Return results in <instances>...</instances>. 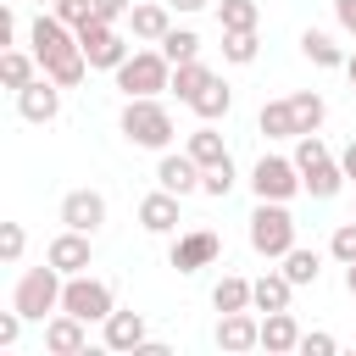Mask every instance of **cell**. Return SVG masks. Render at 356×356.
Wrapping results in <instances>:
<instances>
[{
	"label": "cell",
	"instance_id": "cell-1",
	"mask_svg": "<svg viewBox=\"0 0 356 356\" xmlns=\"http://www.w3.org/2000/svg\"><path fill=\"white\" fill-rule=\"evenodd\" d=\"M28 44H33V56H39V72H44V78H56L61 89H78V83H83L89 56H83V44H78V28H67L56 11H39V17H33Z\"/></svg>",
	"mask_w": 356,
	"mask_h": 356
},
{
	"label": "cell",
	"instance_id": "cell-2",
	"mask_svg": "<svg viewBox=\"0 0 356 356\" xmlns=\"http://www.w3.org/2000/svg\"><path fill=\"white\" fill-rule=\"evenodd\" d=\"M122 139L128 145H139V150H167L172 145V111L156 100V95H134L128 106H122Z\"/></svg>",
	"mask_w": 356,
	"mask_h": 356
},
{
	"label": "cell",
	"instance_id": "cell-3",
	"mask_svg": "<svg viewBox=\"0 0 356 356\" xmlns=\"http://www.w3.org/2000/svg\"><path fill=\"white\" fill-rule=\"evenodd\" d=\"M61 289H67V273L61 267H28L22 278H17V289H11V306L28 317V323H44L50 312H61Z\"/></svg>",
	"mask_w": 356,
	"mask_h": 356
},
{
	"label": "cell",
	"instance_id": "cell-4",
	"mask_svg": "<svg viewBox=\"0 0 356 356\" xmlns=\"http://www.w3.org/2000/svg\"><path fill=\"white\" fill-rule=\"evenodd\" d=\"M250 250L267 256V261H284L295 250V217L284 200H256L250 211Z\"/></svg>",
	"mask_w": 356,
	"mask_h": 356
},
{
	"label": "cell",
	"instance_id": "cell-5",
	"mask_svg": "<svg viewBox=\"0 0 356 356\" xmlns=\"http://www.w3.org/2000/svg\"><path fill=\"white\" fill-rule=\"evenodd\" d=\"M117 89L134 100V95H161L172 89V61L161 50H134L122 67H117Z\"/></svg>",
	"mask_w": 356,
	"mask_h": 356
},
{
	"label": "cell",
	"instance_id": "cell-6",
	"mask_svg": "<svg viewBox=\"0 0 356 356\" xmlns=\"http://www.w3.org/2000/svg\"><path fill=\"white\" fill-rule=\"evenodd\" d=\"M61 312L83 317V323H106L117 312V289L106 278H89V273H72L67 289H61Z\"/></svg>",
	"mask_w": 356,
	"mask_h": 356
},
{
	"label": "cell",
	"instance_id": "cell-7",
	"mask_svg": "<svg viewBox=\"0 0 356 356\" xmlns=\"http://www.w3.org/2000/svg\"><path fill=\"white\" fill-rule=\"evenodd\" d=\"M250 189H256V200H289V195H300L306 184H300L295 156H261V161L250 167Z\"/></svg>",
	"mask_w": 356,
	"mask_h": 356
},
{
	"label": "cell",
	"instance_id": "cell-8",
	"mask_svg": "<svg viewBox=\"0 0 356 356\" xmlns=\"http://www.w3.org/2000/svg\"><path fill=\"white\" fill-rule=\"evenodd\" d=\"M78 44H83V56H89V67H106V72H117L134 50L122 44V33H117V22H100V17H89L83 28H78Z\"/></svg>",
	"mask_w": 356,
	"mask_h": 356
},
{
	"label": "cell",
	"instance_id": "cell-9",
	"mask_svg": "<svg viewBox=\"0 0 356 356\" xmlns=\"http://www.w3.org/2000/svg\"><path fill=\"white\" fill-rule=\"evenodd\" d=\"M89 239H95V234L61 228V234L44 245V261H50V267H61L67 278H72V273H89V267H95V245H89Z\"/></svg>",
	"mask_w": 356,
	"mask_h": 356
},
{
	"label": "cell",
	"instance_id": "cell-10",
	"mask_svg": "<svg viewBox=\"0 0 356 356\" xmlns=\"http://www.w3.org/2000/svg\"><path fill=\"white\" fill-rule=\"evenodd\" d=\"M217 256H222V239H217L211 228H189V234L172 239V267H178V273H200V267H211Z\"/></svg>",
	"mask_w": 356,
	"mask_h": 356
},
{
	"label": "cell",
	"instance_id": "cell-11",
	"mask_svg": "<svg viewBox=\"0 0 356 356\" xmlns=\"http://www.w3.org/2000/svg\"><path fill=\"white\" fill-rule=\"evenodd\" d=\"M17 111H22L28 122H56V117H61V83L39 72L28 89H17Z\"/></svg>",
	"mask_w": 356,
	"mask_h": 356
},
{
	"label": "cell",
	"instance_id": "cell-12",
	"mask_svg": "<svg viewBox=\"0 0 356 356\" xmlns=\"http://www.w3.org/2000/svg\"><path fill=\"white\" fill-rule=\"evenodd\" d=\"M61 222L78 228V234H100V222H106V195H100V189H67Z\"/></svg>",
	"mask_w": 356,
	"mask_h": 356
},
{
	"label": "cell",
	"instance_id": "cell-13",
	"mask_svg": "<svg viewBox=\"0 0 356 356\" xmlns=\"http://www.w3.org/2000/svg\"><path fill=\"white\" fill-rule=\"evenodd\" d=\"M44 350H50V356H83V350H89V323L72 317V312H56V317L44 323Z\"/></svg>",
	"mask_w": 356,
	"mask_h": 356
},
{
	"label": "cell",
	"instance_id": "cell-14",
	"mask_svg": "<svg viewBox=\"0 0 356 356\" xmlns=\"http://www.w3.org/2000/svg\"><path fill=\"white\" fill-rule=\"evenodd\" d=\"M261 345V317L250 312H217V350L239 356V350H256Z\"/></svg>",
	"mask_w": 356,
	"mask_h": 356
},
{
	"label": "cell",
	"instance_id": "cell-15",
	"mask_svg": "<svg viewBox=\"0 0 356 356\" xmlns=\"http://www.w3.org/2000/svg\"><path fill=\"white\" fill-rule=\"evenodd\" d=\"M200 172H206V167H200L189 150H184V156L161 150V161H156V184L172 189V195H195V189H200Z\"/></svg>",
	"mask_w": 356,
	"mask_h": 356
},
{
	"label": "cell",
	"instance_id": "cell-16",
	"mask_svg": "<svg viewBox=\"0 0 356 356\" xmlns=\"http://www.w3.org/2000/svg\"><path fill=\"white\" fill-rule=\"evenodd\" d=\"M178 200H184V195H172V189L145 195V200H139V228H145V234H178V222H184V217H178Z\"/></svg>",
	"mask_w": 356,
	"mask_h": 356
},
{
	"label": "cell",
	"instance_id": "cell-17",
	"mask_svg": "<svg viewBox=\"0 0 356 356\" xmlns=\"http://www.w3.org/2000/svg\"><path fill=\"white\" fill-rule=\"evenodd\" d=\"M128 28H134V39L161 44V39H167V28H172V6H167V0H145V6H134V11H128Z\"/></svg>",
	"mask_w": 356,
	"mask_h": 356
},
{
	"label": "cell",
	"instance_id": "cell-18",
	"mask_svg": "<svg viewBox=\"0 0 356 356\" xmlns=\"http://www.w3.org/2000/svg\"><path fill=\"white\" fill-rule=\"evenodd\" d=\"M228 106H234V89H228L217 72H211V78H206V83L189 95V111H195L200 122H217V117H228Z\"/></svg>",
	"mask_w": 356,
	"mask_h": 356
},
{
	"label": "cell",
	"instance_id": "cell-19",
	"mask_svg": "<svg viewBox=\"0 0 356 356\" xmlns=\"http://www.w3.org/2000/svg\"><path fill=\"white\" fill-rule=\"evenodd\" d=\"M289 295H295V284H289L284 267H278V273H261V278L250 284V306H256V312H289Z\"/></svg>",
	"mask_w": 356,
	"mask_h": 356
},
{
	"label": "cell",
	"instance_id": "cell-20",
	"mask_svg": "<svg viewBox=\"0 0 356 356\" xmlns=\"http://www.w3.org/2000/svg\"><path fill=\"white\" fill-rule=\"evenodd\" d=\"M261 350L284 356V350H300V323L289 312H267L261 317Z\"/></svg>",
	"mask_w": 356,
	"mask_h": 356
},
{
	"label": "cell",
	"instance_id": "cell-21",
	"mask_svg": "<svg viewBox=\"0 0 356 356\" xmlns=\"http://www.w3.org/2000/svg\"><path fill=\"white\" fill-rule=\"evenodd\" d=\"M145 345V317L139 312H111L106 317V350H139Z\"/></svg>",
	"mask_w": 356,
	"mask_h": 356
},
{
	"label": "cell",
	"instance_id": "cell-22",
	"mask_svg": "<svg viewBox=\"0 0 356 356\" xmlns=\"http://www.w3.org/2000/svg\"><path fill=\"white\" fill-rule=\"evenodd\" d=\"M39 78V56H28V50H11L6 44V56H0V83L17 95V89H28Z\"/></svg>",
	"mask_w": 356,
	"mask_h": 356
},
{
	"label": "cell",
	"instance_id": "cell-23",
	"mask_svg": "<svg viewBox=\"0 0 356 356\" xmlns=\"http://www.w3.org/2000/svg\"><path fill=\"white\" fill-rule=\"evenodd\" d=\"M256 128H261L267 139H300V122H295V106H289V100H267L261 117H256Z\"/></svg>",
	"mask_w": 356,
	"mask_h": 356
},
{
	"label": "cell",
	"instance_id": "cell-24",
	"mask_svg": "<svg viewBox=\"0 0 356 356\" xmlns=\"http://www.w3.org/2000/svg\"><path fill=\"white\" fill-rule=\"evenodd\" d=\"M300 184H306V195H312V200H334V195H339V184H345V167L328 156V161L306 167V172H300Z\"/></svg>",
	"mask_w": 356,
	"mask_h": 356
},
{
	"label": "cell",
	"instance_id": "cell-25",
	"mask_svg": "<svg viewBox=\"0 0 356 356\" xmlns=\"http://www.w3.org/2000/svg\"><path fill=\"white\" fill-rule=\"evenodd\" d=\"M300 56H306L312 67H345V50H339L334 33H323V28H306V33H300Z\"/></svg>",
	"mask_w": 356,
	"mask_h": 356
},
{
	"label": "cell",
	"instance_id": "cell-26",
	"mask_svg": "<svg viewBox=\"0 0 356 356\" xmlns=\"http://www.w3.org/2000/svg\"><path fill=\"white\" fill-rule=\"evenodd\" d=\"M211 306H217V312H256V306H250V278L222 273L217 289H211Z\"/></svg>",
	"mask_w": 356,
	"mask_h": 356
},
{
	"label": "cell",
	"instance_id": "cell-27",
	"mask_svg": "<svg viewBox=\"0 0 356 356\" xmlns=\"http://www.w3.org/2000/svg\"><path fill=\"white\" fill-rule=\"evenodd\" d=\"M189 156H195L200 167H217V161H228V145H222V134H217L211 122H200V128L189 134Z\"/></svg>",
	"mask_w": 356,
	"mask_h": 356
},
{
	"label": "cell",
	"instance_id": "cell-28",
	"mask_svg": "<svg viewBox=\"0 0 356 356\" xmlns=\"http://www.w3.org/2000/svg\"><path fill=\"white\" fill-rule=\"evenodd\" d=\"M284 273H289V284L300 289V284H317L323 278V256L317 250H306V245H295L289 256H284Z\"/></svg>",
	"mask_w": 356,
	"mask_h": 356
},
{
	"label": "cell",
	"instance_id": "cell-29",
	"mask_svg": "<svg viewBox=\"0 0 356 356\" xmlns=\"http://www.w3.org/2000/svg\"><path fill=\"white\" fill-rule=\"evenodd\" d=\"M161 56H167L172 67H178V61H200V33H195V28H167Z\"/></svg>",
	"mask_w": 356,
	"mask_h": 356
},
{
	"label": "cell",
	"instance_id": "cell-30",
	"mask_svg": "<svg viewBox=\"0 0 356 356\" xmlns=\"http://www.w3.org/2000/svg\"><path fill=\"white\" fill-rule=\"evenodd\" d=\"M256 28H222V56L234 61V67H250L256 61Z\"/></svg>",
	"mask_w": 356,
	"mask_h": 356
},
{
	"label": "cell",
	"instance_id": "cell-31",
	"mask_svg": "<svg viewBox=\"0 0 356 356\" xmlns=\"http://www.w3.org/2000/svg\"><path fill=\"white\" fill-rule=\"evenodd\" d=\"M289 106H295V122H300V134H317V128H323V117H328V106H323V95H317V89H300V95H289Z\"/></svg>",
	"mask_w": 356,
	"mask_h": 356
},
{
	"label": "cell",
	"instance_id": "cell-32",
	"mask_svg": "<svg viewBox=\"0 0 356 356\" xmlns=\"http://www.w3.org/2000/svg\"><path fill=\"white\" fill-rule=\"evenodd\" d=\"M206 78H211V67H200V61H178V67H172V95L189 106V95H195Z\"/></svg>",
	"mask_w": 356,
	"mask_h": 356
},
{
	"label": "cell",
	"instance_id": "cell-33",
	"mask_svg": "<svg viewBox=\"0 0 356 356\" xmlns=\"http://www.w3.org/2000/svg\"><path fill=\"white\" fill-rule=\"evenodd\" d=\"M256 17H261L256 0H222V6H217V22H222V28H256Z\"/></svg>",
	"mask_w": 356,
	"mask_h": 356
},
{
	"label": "cell",
	"instance_id": "cell-34",
	"mask_svg": "<svg viewBox=\"0 0 356 356\" xmlns=\"http://www.w3.org/2000/svg\"><path fill=\"white\" fill-rule=\"evenodd\" d=\"M200 189H206L211 200H222V195L234 189V156H228V161H217V167H206V172H200Z\"/></svg>",
	"mask_w": 356,
	"mask_h": 356
},
{
	"label": "cell",
	"instance_id": "cell-35",
	"mask_svg": "<svg viewBox=\"0 0 356 356\" xmlns=\"http://www.w3.org/2000/svg\"><path fill=\"white\" fill-rule=\"evenodd\" d=\"M328 256H334V261H345V267L356 261V217L334 228V239H328Z\"/></svg>",
	"mask_w": 356,
	"mask_h": 356
},
{
	"label": "cell",
	"instance_id": "cell-36",
	"mask_svg": "<svg viewBox=\"0 0 356 356\" xmlns=\"http://www.w3.org/2000/svg\"><path fill=\"white\" fill-rule=\"evenodd\" d=\"M317 161H328V145H323L317 134H300V139H295V167L306 172V167H317Z\"/></svg>",
	"mask_w": 356,
	"mask_h": 356
},
{
	"label": "cell",
	"instance_id": "cell-37",
	"mask_svg": "<svg viewBox=\"0 0 356 356\" xmlns=\"http://www.w3.org/2000/svg\"><path fill=\"white\" fill-rule=\"evenodd\" d=\"M22 245H28L22 222H0V261H22Z\"/></svg>",
	"mask_w": 356,
	"mask_h": 356
},
{
	"label": "cell",
	"instance_id": "cell-38",
	"mask_svg": "<svg viewBox=\"0 0 356 356\" xmlns=\"http://www.w3.org/2000/svg\"><path fill=\"white\" fill-rule=\"evenodd\" d=\"M50 11H56V17L67 22V28H83V22L95 17V0H56Z\"/></svg>",
	"mask_w": 356,
	"mask_h": 356
},
{
	"label": "cell",
	"instance_id": "cell-39",
	"mask_svg": "<svg viewBox=\"0 0 356 356\" xmlns=\"http://www.w3.org/2000/svg\"><path fill=\"white\" fill-rule=\"evenodd\" d=\"M22 323H28V317H22L17 306H11V312H0V350H11V345H17V334H22Z\"/></svg>",
	"mask_w": 356,
	"mask_h": 356
},
{
	"label": "cell",
	"instance_id": "cell-40",
	"mask_svg": "<svg viewBox=\"0 0 356 356\" xmlns=\"http://www.w3.org/2000/svg\"><path fill=\"white\" fill-rule=\"evenodd\" d=\"M334 350H339L334 334H323V328L317 334H300V356H334Z\"/></svg>",
	"mask_w": 356,
	"mask_h": 356
},
{
	"label": "cell",
	"instance_id": "cell-41",
	"mask_svg": "<svg viewBox=\"0 0 356 356\" xmlns=\"http://www.w3.org/2000/svg\"><path fill=\"white\" fill-rule=\"evenodd\" d=\"M128 11H134V0H95V17L100 22H122Z\"/></svg>",
	"mask_w": 356,
	"mask_h": 356
},
{
	"label": "cell",
	"instance_id": "cell-42",
	"mask_svg": "<svg viewBox=\"0 0 356 356\" xmlns=\"http://www.w3.org/2000/svg\"><path fill=\"white\" fill-rule=\"evenodd\" d=\"M0 44H17V11L0 6Z\"/></svg>",
	"mask_w": 356,
	"mask_h": 356
},
{
	"label": "cell",
	"instance_id": "cell-43",
	"mask_svg": "<svg viewBox=\"0 0 356 356\" xmlns=\"http://www.w3.org/2000/svg\"><path fill=\"white\" fill-rule=\"evenodd\" d=\"M334 17H339L345 33H356V0H334Z\"/></svg>",
	"mask_w": 356,
	"mask_h": 356
},
{
	"label": "cell",
	"instance_id": "cell-44",
	"mask_svg": "<svg viewBox=\"0 0 356 356\" xmlns=\"http://www.w3.org/2000/svg\"><path fill=\"white\" fill-rule=\"evenodd\" d=\"M339 167H345V178H356V139L345 145V156H339Z\"/></svg>",
	"mask_w": 356,
	"mask_h": 356
},
{
	"label": "cell",
	"instance_id": "cell-45",
	"mask_svg": "<svg viewBox=\"0 0 356 356\" xmlns=\"http://www.w3.org/2000/svg\"><path fill=\"white\" fill-rule=\"evenodd\" d=\"M167 6H172V11H200L206 0H167Z\"/></svg>",
	"mask_w": 356,
	"mask_h": 356
},
{
	"label": "cell",
	"instance_id": "cell-46",
	"mask_svg": "<svg viewBox=\"0 0 356 356\" xmlns=\"http://www.w3.org/2000/svg\"><path fill=\"white\" fill-rule=\"evenodd\" d=\"M345 289H350V300H356V261L345 267Z\"/></svg>",
	"mask_w": 356,
	"mask_h": 356
},
{
	"label": "cell",
	"instance_id": "cell-47",
	"mask_svg": "<svg viewBox=\"0 0 356 356\" xmlns=\"http://www.w3.org/2000/svg\"><path fill=\"white\" fill-rule=\"evenodd\" d=\"M345 72H350V95H356V56H345Z\"/></svg>",
	"mask_w": 356,
	"mask_h": 356
},
{
	"label": "cell",
	"instance_id": "cell-48",
	"mask_svg": "<svg viewBox=\"0 0 356 356\" xmlns=\"http://www.w3.org/2000/svg\"><path fill=\"white\" fill-rule=\"evenodd\" d=\"M39 6H56V0H39Z\"/></svg>",
	"mask_w": 356,
	"mask_h": 356
}]
</instances>
